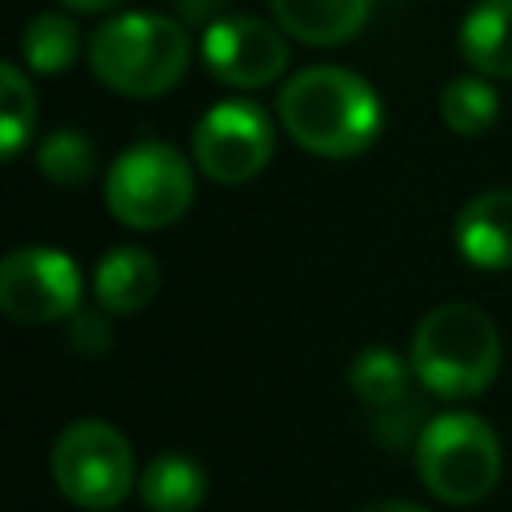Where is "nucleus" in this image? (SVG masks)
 <instances>
[{
  "mask_svg": "<svg viewBox=\"0 0 512 512\" xmlns=\"http://www.w3.org/2000/svg\"><path fill=\"white\" fill-rule=\"evenodd\" d=\"M192 196H196L192 164L184 160L180 148L164 140H140L124 148L104 176L108 212L136 232H152L180 220L192 208Z\"/></svg>",
  "mask_w": 512,
  "mask_h": 512,
  "instance_id": "4",
  "label": "nucleus"
},
{
  "mask_svg": "<svg viewBox=\"0 0 512 512\" xmlns=\"http://www.w3.org/2000/svg\"><path fill=\"white\" fill-rule=\"evenodd\" d=\"M32 128H36V92L16 64H4L0 68V136H4L0 148L8 160L28 144Z\"/></svg>",
  "mask_w": 512,
  "mask_h": 512,
  "instance_id": "19",
  "label": "nucleus"
},
{
  "mask_svg": "<svg viewBox=\"0 0 512 512\" xmlns=\"http://www.w3.org/2000/svg\"><path fill=\"white\" fill-rule=\"evenodd\" d=\"M416 472L444 504H476L500 480V440L476 412H440L416 436Z\"/></svg>",
  "mask_w": 512,
  "mask_h": 512,
  "instance_id": "5",
  "label": "nucleus"
},
{
  "mask_svg": "<svg viewBox=\"0 0 512 512\" xmlns=\"http://www.w3.org/2000/svg\"><path fill=\"white\" fill-rule=\"evenodd\" d=\"M72 12H108V8H116V4H124V0H64Z\"/></svg>",
  "mask_w": 512,
  "mask_h": 512,
  "instance_id": "23",
  "label": "nucleus"
},
{
  "mask_svg": "<svg viewBox=\"0 0 512 512\" xmlns=\"http://www.w3.org/2000/svg\"><path fill=\"white\" fill-rule=\"evenodd\" d=\"M80 52V32L68 16L60 12H40L36 20H28L24 36H20V56L32 72L56 76L64 72Z\"/></svg>",
  "mask_w": 512,
  "mask_h": 512,
  "instance_id": "17",
  "label": "nucleus"
},
{
  "mask_svg": "<svg viewBox=\"0 0 512 512\" xmlns=\"http://www.w3.org/2000/svg\"><path fill=\"white\" fill-rule=\"evenodd\" d=\"M268 4L276 24L292 40L316 48L352 40L372 16V0H268Z\"/></svg>",
  "mask_w": 512,
  "mask_h": 512,
  "instance_id": "11",
  "label": "nucleus"
},
{
  "mask_svg": "<svg viewBox=\"0 0 512 512\" xmlns=\"http://www.w3.org/2000/svg\"><path fill=\"white\" fill-rule=\"evenodd\" d=\"M204 64L220 84L232 88H264L288 64L284 36L256 16H220L204 32Z\"/></svg>",
  "mask_w": 512,
  "mask_h": 512,
  "instance_id": "9",
  "label": "nucleus"
},
{
  "mask_svg": "<svg viewBox=\"0 0 512 512\" xmlns=\"http://www.w3.org/2000/svg\"><path fill=\"white\" fill-rule=\"evenodd\" d=\"M80 268L60 248H16L0 264V308L20 324H52L80 308Z\"/></svg>",
  "mask_w": 512,
  "mask_h": 512,
  "instance_id": "8",
  "label": "nucleus"
},
{
  "mask_svg": "<svg viewBox=\"0 0 512 512\" xmlns=\"http://www.w3.org/2000/svg\"><path fill=\"white\" fill-rule=\"evenodd\" d=\"M272 120L252 100H220L192 128L196 168L216 184H244L272 160Z\"/></svg>",
  "mask_w": 512,
  "mask_h": 512,
  "instance_id": "7",
  "label": "nucleus"
},
{
  "mask_svg": "<svg viewBox=\"0 0 512 512\" xmlns=\"http://www.w3.org/2000/svg\"><path fill=\"white\" fill-rule=\"evenodd\" d=\"M408 372L412 364H404L392 348H364L348 364V384L368 408H388L408 400Z\"/></svg>",
  "mask_w": 512,
  "mask_h": 512,
  "instance_id": "16",
  "label": "nucleus"
},
{
  "mask_svg": "<svg viewBox=\"0 0 512 512\" xmlns=\"http://www.w3.org/2000/svg\"><path fill=\"white\" fill-rule=\"evenodd\" d=\"M276 112L284 132L304 152L328 156V160L364 152L384 124L376 88L360 72L340 64H312L296 72L280 88Z\"/></svg>",
  "mask_w": 512,
  "mask_h": 512,
  "instance_id": "1",
  "label": "nucleus"
},
{
  "mask_svg": "<svg viewBox=\"0 0 512 512\" xmlns=\"http://www.w3.org/2000/svg\"><path fill=\"white\" fill-rule=\"evenodd\" d=\"M452 240L460 256L484 272L512 268V192L492 188L472 196L452 224Z\"/></svg>",
  "mask_w": 512,
  "mask_h": 512,
  "instance_id": "10",
  "label": "nucleus"
},
{
  "mask_svg": "<svg viewBox=\"0 0 512 512\" xmlns=\"http://www.w3.org/2000/svg\"><path fill=\"white\" fill-rule=\"evenodd\" d=\"M52 480L76 508H116L136 480L132 444L104 420H76L52 444Z\"/></svg>",
  "mask_w": 512,
  "mask_h": 512,
  "instance_id": "6",
  "label": "nucleus"
},
{
  "mask_svg": "<svg viewBox=\"0 0 512 512\" xmlns=\"http://www.w3.org/2000/svg\"><path fill=\"white\" fill-rule=\"evenodd\" d=\"M208 492L204 468L184 452H160L140 476V500L148 512H192Z\"/></svg>",
  "mask_w": 512,
  "mask_h": 512,
  "instance_id": "14",
  "label": "nucleus"
},
{
  "mask_svg": "<svg viewBox=\"0 0 512 512\" xmlns=\"http://www.w3.org/2000/svg\"><path fill=\"white\" fill-rule=\"evenodd\" d=\"M356 512H428L424 504H408V500H376V504H364Z\"/></svg>",
  "mask_w": 512,
  "mask_h": 512,
  "instance_id": "22",
  "label": "nucleus"
},
{
  "mask_svg": "<svg viewBox=\"0 0 512 512\" xmlns=\"http://www.w3.org/2000/svg\"><path fill=\"white\" fill-rule=\"evenodd\" d=\"M460 52L480 76L512 80V0H480L460 24Z\"/></svg>",
  "mask_w": 512,
  "mask_h": 512,
  "instance_id": "13",
  "label": "nucleus"
},
{
  "mask_svg": "<svg viewBox=\"0 0 512 512\" xmlns=\"http://www.w3.org/2000/svg\"><path fill=\"white\" fill-rule=\"evenodd\" d=\"M176 12L188 24H212V20H220L224 0H176Z\"/></svg>",
  "mask_w": 512,
  "mask_h": 512,
  "instance_id": "21",
  "label": "nucleus"
},
{
  "mask_svg": "<svg viewBox=\"0 0 512 512\" xmlns=\"http://www.w3.org/2000/svg\"><path fill=\"white\" fill-rule=\"evenodd\" d=\"M68 344L84 356H96V352H108L112 344V328H108V316L104 312H72V324H68Z\"/></svg>",
  "mask_w": 512,
  "mask_h": 512,
  "instance_id": "20",
  "label": "nucleus"
},
{
  "mask_svg": "<svg viewBox=\"0 0 512 512\" xmlns=\"http://www.w3.org/2000/svg\"><path fill=\"white\" fill-rule=\"evenodd\" d=\"M192 44L180 20L156 12L108 16L88 40V64L96 80L120 96H160L188 72Z\"/></svg>",
  "mask_w": 512,
  "mask_h": 512,
  "instance_id": "2",
  "label": "nucleus"
},
{
  "mask_svg": "<svg viewBox=\"0 0 512 512\" xmlns=\"http://www.w3.org/2000/svg\"><path fill=\"white\" fill-rule=\"evenodd\" d=\"M160 288V268L156 260L144 252V248H112L100 256L96 264V276H92V292H96V304L104 312H140L144 304H152Z\"/></svg>",
  "mask_w": 512,
  "mask_h": 512,
  "instance_id": "12",
  "label": "nucleus"
},
{
  "mask_svg": "<svg viewBox=\"0 0 512 512\" xmlns=\"http://www.w3.org/2000/svg\"><path fill=\"white\" fill-rule=\"evenodd\" d=\"M500 116V96L488 80L480 76H452L440 88V120L456 136H480L496 124Z\"/></svg>",
  "mask_w": 512,
  "mask_h": 512,
  "instance_id": "15",
  "label": "nucleus"
},
{
  "mask_svg": "<svg viewBox=\"0 0 512 512\" xmlns=\"http://www.w3.org/2000/svg\"><path fill=\"white\" fill-rule=\"evenodd\" d=\"M412 376L440 400L480 396L500 368V336L468 300L436 304L412 332Z\"/></svg>",
  "mask_w": 512,
  "mask_h": 512,
  "instance_id": "3",
  "label": "nucleus"
},
{
  "mask_svg": "<svg viewBox=\"0 0 512 512\" xmlns=\"http://www.w3.org/2000/svg\"><path fill=\"white\" fill-rule=\"evenodd\" d=\"M36 168L48 184L60 188H80L96 172V148L80 128H56L40 148H36Z\"/></svg>",
  "mask_w": 512,
  "mask_h": 512,
  "instance_id": "18",
  "label": "nucleus"
}]
</instances>
